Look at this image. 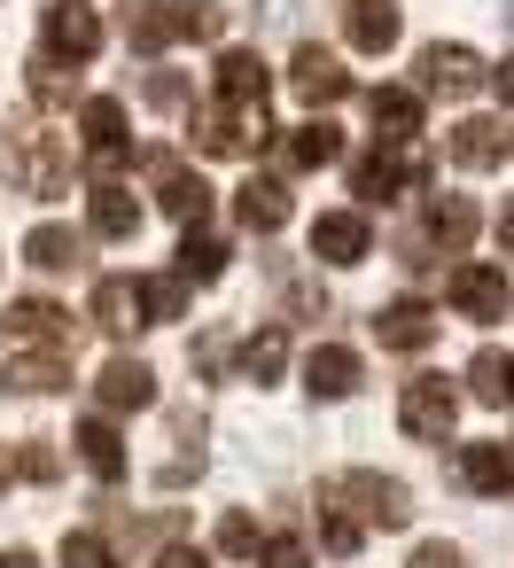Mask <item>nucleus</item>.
<instances>
[{"mask_svg":"<svg viewBox=\"0 0 514 568\" xmlns=\"http://www.w3.org/2000/svg\"><path fill=\"white\" fill-rule=\"evenodd\" d=\"M71 444H79V459H87L102 483H118V475H125V436H118L110 420H79V436H71Z\"/></svg>","mask_w":514,"mask_h":568,"instance_id":"cd10ccee","label":"nucleus"},{"mask_svg":"<svg viewBox=\"0 0 514 568\" xmlns=\"http://www.w3.org/2000/svg\"><path fill=\"white\" fill-rule=\"evenodd\" d=\"M429 242L436 250H467L475 242V203L467 195H436L429 203Z\"/></svg>","mask_w":514,"mask_h":568,"instance_id":"c756f323","label":"nucleus"},{"mask_svg":"<svg viewBox=\"0 0 514 568\" xmlns=\"http://www.w3.org/2000/svg\"><path fill=\"white\" fill-rule=\"evenodd\" d=\"M188 312V281L164 273V281H141V320H180Z\"/></svg>","mask_w":514,"mask_h":568,"instance_id":"c9c22d12","label":"nucleus"},{"mask_svg":"<svg viewBox=\"0 0 514 568\" xmlns=\"http://www.w3.org/2000/svg\"><path fill=\"white\" fill-rule=\"evenodd\" d=\"M397 420H405V436H421V444H444V436H452V420H460V397H452V382H444V374H413V382L397 389Z\"/></svg>","mask_w":514,"mask_h":568,"instance_id":"7ed1b4c3","label":"nucleus"},{"mask_svg":"<svg viewBox=\"0 0 514 568\" xmlns=\"http://www.w3.org/2000/svg\"><path fill=\"white\" fill-rule=\"evenodd\" d=\"M374 343H382V351H429V343H436V304H429V296L382 304V312H374Z\"/></svg>","mask_w":514,"mask_h":568,"instance_id":"f8f14e48","label":"nucleus"},{"mask_svg":"<svg viewBox=\"0 0 514 568\" xmlns=\"http://www.w3.org/2000/svg\"><path fill=\"white\" fill-rule=\"evenodd\" d=\"M320 545L327 552H359L366 545V529H359V514L335 498V490H320Z\"/></svg>","mask_w":514,"mask_h":568,"instance_id":"473e14b6","label":"nucleus"},{"mask_svg":"<svg viewBox=\"0 0 514 568\" xmlns=\"http://www.w3.org/2000/svg\"><path fill=\"white\" fill-rule=\"evenodd\" d=\"M71 382V358L63 351H32V358H9V374H0V389H17V397H56Z\"/></svg>","mask_w":514,"mask_h":568,"instance_id":"393cba45","label":"nucleus"},{"mask_svg":"<svg viewBox=\"0 0 514 568\" xmlns=\"http://www.w3.org/2000/svg\"><path fill=\"white\" fill-rule=\"evenodd\" d=\"M195 141H203V156H258V149L273 141V125H265V110H234V102H219V110L195 118Z\"/></svg>","mask_w":514,"mask_h":568,"instance_id":"39448f33","label":"nucleus"},{"mask_svg":"<svg viewBox=\"0 0 514 568\" xmlns=\"http://www.w3.org/2000/svg\"><path fill=\"white\" fill-rule=\"evenodd\" d=\"M141 102H149V110H188V79H172V71H157V79L141 87Z\"/></svg>","mask_w":514,"mask_h":568,"instance_id":"ea45409f","label":"nucleus"},{"mask_svg":"<svg viewBox=\"0 0 514 568\" xmlns=\"http://www.w3.org/2000/svg\"><path fill=\"white\" fill-rule=\"evenodd\" d=\"M79 133H87V164H94L102 180L133 156V141H125V102H110V94H94V102L79 110Z\"/></svg>","mask_w":514,"mask_h":568,"instance_id":"9b49d317","label":"nucleus"},{"mask_svg":"<svg viewBox=\"0 0 514 568\" xmlns=\"http://www.w3.org/2000/svg\"><path fill=\"white\" fill-rule=\"evenodd\" d=\"M289 87L312 102V110H335V102H351V71H343V55H327V48H296L289 55Z\"/></svg>","mask_w":514,"mask_h":568,"instance_id":"9d476101","label":"nucleus"},{"mask_svg":"<svg viewBox=\"0 0 514 568\" xmlns=\"http://www.w3.org/2000/svg\"><path fill=\"white\" fill-rule=\"evenodd\" d=\"M48 63H94L102 55V17L87 9V0H56V9H48V48H40Z\"/></svg>","mask_w":514,"mask_h":568,"instance_id":"423d86ee","label":"nucleus"},{"mask_svg":"<svg viewBox=\"0 0 514 568\" xmlns=\"http://www.w3.org/2000/svg\"><path fill=\"white\" fill-rule=\"evenodd\" d=\"M366 118H374L382 149H405V141L421 133V94H413V87H374V94H366Z\"/></svg>","mask_w":514,"mask_h":568,"instance_id":"a211bd4d","label":"nucleus"},{"mask_svg":"<svg viewBox=\"0 0 514 568\" xmlns=\"http://www.w3.org/2000/svg\"><path fill=\"white\" fill-rule=\"evenodd\" d=\"M304 389H312V397H327V405H335V397H351V389H359V351L320 343V351L304 358Z\"/></svg>","mask_w":514,"mask_h":568,"instance_id":"b1692460","label":"nucleus"},{"mask_svg":"<svg viewBox=\"0 0 514 568\" xmlns=\"http://www.w3.org/2000/svg\"><path fill=\"white\" fill-rule=\"evenodd\" d=\"M483 87H498V102H514V55H506L498 71H483Z\"/></svg>","mask_w":514,"mask_h":568,"instance_id":"a18cd8bd","label":"nucleus"},{"mask_svg":"<svg viewBox=\"0 0 514 568\" xmlns=\"http://www.w3.org/2000/svg\"><path fill=\"white\" fill-rule=\"evenodd\" d=\"M9 467H17L24 483H56V452H48V444H24V452H17Z\"/></svg>","mask_w":514,"mask_h":568,"instance_id":"a19ab883","label":"nucleus"},{"mask_svg":"<svg viewBox=\"0 0 514 568\" xmlns=\"http://www.w3.org/2000/svg\"><path fill=\"white\" fill-rule=\"evenodd\" d=\"M9 172H17V187H24V195H40V203H56V195L71 187V156H63V141H56V133H40V125H24V133H17Z\"/></svg>","mask_w":514,"mask_h":568,"instance_id":"f03ea898","label":"nucleus"},{"mask_svg":"<svg viewBox=\"0 0 514 568\" xmlns=\"http://www.w3.org/2000/svg\"><path fill=\"white\" fill-rule=\"evenodd\" d=\"M24 265H40V273H79V265H87V234H71V226H32V234H24Z\"/></svg>","mask_w":514,"mask_h":568,"instance_id":"a878e982","label":"nucleus"},{"mask_svg":"<svg viewBox=\"0 0 514 568\" xmlns=\"http://www.w3.org/2000/svg\"><path fill=\"white\" fill-rule=\"evenodd\" d=\"M87 226H94L102 242H133V234H141V203H133V187L102 180V187L87 195Z\"/></svg>","mask_w":514,"mask_h":568,"instance_id":"aec40b11","label":"nucleus"},{"mask_svg":"<svg viewBox=\"0 0 514 568\" xmlns=\"http://www.w3.org/2000/svg\"><path fill=\"white\" fill-rule=\"evenodd\" d=\"M94 397H102V413H149L157 405V374L141 358H110L94 374Z\"/></svg>","mask_w":514,"mask_h":568,"instance_id":"dca6fc26","label":"nucleus"},{"mask_svg":"<svg viewBox=\"0 0 514 568\" xmlns=\"http://www.w3.org/2000/svg\"><path fill=\"white\" fill-rule=\"evenodd\" d=\"M327 490H335V498L359 514V529H405V521H413V490H405L397 475L359 467V475H335Z\"/></svg>","mask_w":514,"mask_h":568,"instance_id":"f257e3e1","label":"nucleus"},{"mask_svg":"<svg viewBox=\"0 0 514 568\" xmlns=\"http://www.w3.org/2000/svg\"><path fill=\"white\" fill-rule=\"evenodd\" d=\"M460 483L475 498H506L514 490V452L506 444H460Z\"/></svg>","mask_w":514,"mask_h":568,"instance_id":"412c9836","label":"nucleus"},{"mask_svg":"<svg viewBox=\"0 0 514 568\" xmlns=\"http://www.w3.org/2000/svg\"><path fill=\"white\" fill-rule=\"evenodd\" d=\"M63 568H118V552H110L94 529H71V537H63Z\"/></svg>","mask_w":514,"mask_h":568,"instance_id":"4c0bfd02","label":"nucleus"},{"mask_svg":"<svg viewBox=\"0 0 514 568\" xmlns=\"http://www.w3.org/2000/svg\"><path fill=\"white\" fill-rule=\"evenodd\" d=\"M498 250L514 257V195H506V211H498Z\"/></svg>","mask_w":514,"mask_h":568,"instance_id":"49530a36","label":"nucleus"},{"mask_svg":"<svg viewBox=\"0 0 514 568\" xmlns=\"http://www.w3.org/2000/svg\"><path fill=\"white\" fill-rule=\"evenodd\" d=\"M157 568H211V552H203V545H164Z\"/></svg>","mask_w":514,"mask_h":568,"instance_id":"37998d69","label":"nucleus"},{"mask_svg":"<svg viewBox=\"0 0 514 568\" xmlns=\"http://www.w3.org/2000/svg\"><path fill=\"white\" fill-rule=\"evenodd\" d=\"M265 94H273V71H265V55H250V48H226V55H219V102H234V110H265Z\"/></svg>","mask_w":514,"mask_h":568,"instance_id":"f3484780","label":"nucleus"},{"mask_svg":"<svg viewBox=\"0 0 514 568\" xmlns=\"http://www.w3.org/2000/svg\"><path fill=\"white\" fill-rule=\"evenodd\" d=\"M343 32L359 55H390L405 40V17H397V0H343Z\"/></svg>","mask_w":514,"mask_h":568,"instance_id":"4468645a","label":"nucleus"},{"mask_svg":"<svg viewBox=\"0 0 514 568\" xmlns=\"http://www.w3.org/2000/svg\"><path fill=\"white\" fill-rule=\"evenodd\" d=\"M125 32H133V48H141V55H164V48L180 40V32H172V0H149V9H133V24H125Z\"/></svg>","mask_w":514,"mask_h":568,"instance_id":"72a5a7b5","label":"nucleus"},{"mask_svg":"<svg viewBox=\"0 0 514 568\" xmlns=\"http://www.w3.org/2000/svg\"><path fill=\"white\" fill-rule=\"evenodd\" d=\"M281 366H289V327L273 320V327H258V335L242 343V374L265 389V382H281Z\"/></svg>","mask_w":514,"mask_h":568,"instance_id":"7c9ffc66","label":"nucleus"},{"mask_svg":"<svg viewBox=\"0 0 514 568\" xmlns=\"http://www.w3.org/2000/svg\"><path fill=\"white\" fill-rule=\"evenodd\" d=\"M258 545H265V529H258V521L234 506V514L219 521V552H234V560H258Z\"/></svg>","mask_w":514,"mask_h":568,"instance_id":"e433bc0d","label":"nucleus"},{"mask_svg":"<svg viewBox=\"0 0 514 568\" xmlns=\"http://www.w3.org/2000/svg\"><path fill=\"white\" fill-rule=\"evenodd\" d=\"M258 560H265V568H312V545H304V537H265Z\"/></svg>","mask_w":514,"mask_h":568,"instance_id":"58836bf2","label":"nucleus"},{"mask_svg":"<svg viewBox=\"0 0 514 568\" xmlns=\"http://www.w3.org/2000/svg\"><path fill=\"white\" fill-rule=\"evenodd\" d=\"M421 87L413 94H444V102H467L475 87H483V55L475 48H460V40H436V48H421Z\"/></svg>","mask_w":514,"mask_h":568,"instance_id":"20e7f679","label":"nucleus"},{"mask_svg":"<svg viewBox=\"0 0 514 568\" xmlns=\"http://www.w3.org/2000/svg\"><path fill=\"white\" fill-rule=\"evenodd\" d=\"M94 327H102V335H133V327H149V320H141V281H125V273L94 281Z\"/></svg>","mask_w":514,"mask_h":568,"instance_id":"5701e85b","label":"nucleus"},{"mask_svg":"<svg viewBox=\"0 0 514 568\" xmlns=\"http://www.w3.org/2000/svg\"><path fill=\"white\" fill-rule=\"evenodd\" d=\"M444 156H452L460 172H491V164L506 156V125H491V118H460V125L444 133Z\"/></svg>","mask_w":514,"mask_h":568,"instance_id":"6ab92c4d","label":"nucleus"},{"mask_svg":"<svg viewBox=\"0 0 514 568\" xmlns=\"http://www.w3.org/2000/svg\"><path fill=\"white\" fill-rule=\"evenodd\" d=\"M226 242L219 234H203V226H188L180 234V281H195V288H211V281H226Z\"/></svg>","mask_w":514,"mask_h":568,"instance_id":"bb28decb","label":"nucleus"},{"mask_svg":"<svg viewBox=\"0 0 514 568\" xmlns=\"http://www.w3.org/2000/svg\"><path fill=\"white\" fill-rule=\"evenodd\" d=\"M149 180H157V203H164L180 226H203V219H211V187H203V172H188L172 149L149 156Z\"/></svg>","mask_w":514,"mask_h":568,"instance_id":"1a4fd4ad","label":"nucleus"},{"mask_svg":"<svg viewBox=\"0 0 514 568\" xmlns=\"http://www.w3.org/2000/svg\"><path fill=\"white\" fill-rule=\"evenodd\" d=\"M421 180H429L421 149H374V156L351 164V195H366V203H390L397 187H421Z\"/></svg>","mask_w":514,"mask_h":568,"instance_id":"0eeeda50","label":"nucleus"},{"mask_svg":"<svg viewBox=\"0 0 514 568\" xmlns=\"http://www.w3.org/2000/svg\"><path fill=\"white\" fill-rule=\"evenodd\" d=\"M452 312L475 320V327L506 320V273H498V265H460V273H452Z\"/></svg>","mask_w":514,"mask_h":568,"instance_id":"ddd939ff","label":"nucleus"},{"mask_svg":"<svg viewBox=\"0 0 514 568\" xmlns=\"http://www.w3.org/2000/svg\"><path fill=\"white\" fill-rule=\"evenodd\" d=\"M366 250H374V234H366L359 211H320V219H312V257H320V265H359Z\"/></svg>","mask_w":514,"mask_h":568,"instance_id":"2eb2a0df","label":"nucleus"},{"mask_svg":"<svg viewBox=\"0 0 514 568\" xmlns=\"http://www.w3.org/2000/svg\"><path fill=\"white\" fill-rule=\"evenodd\" d=\"M335 156H343V133H335L327 118H320V125H296V133H289V172H327Z\"/></svg>","mask_w":514,"mask_h":568,"instance_id":"c85d7f7f","label":"nucleus"},{"mask_svg":"<svg viewBox=\"0 0 514 568\" xmlns=\"http://www.w3.org/2000/svg\"><path fill=\"white\" fill-rule=\"evenodd\" d=\"M405 568H467V560H460L444 537H429V545H413V560H405Z\"/></svg>","mask_w":514,"mask_h":568,"instance_id":"79ce46f5","label":"nucleus"},{"mask_svg":"<svg viewBox=\"0 0 514 568\" xmlns=\"http://www.w3.org/2000/svg\"><path fill=\"white\" fill-rule=\"evenodd\" d=\"M195 366L219 374V366H226V335H203V343H195Z\"/></svg>","mask_w":514,"mask_h":568,"instance_id":"c03bdc74","label":"nucleus"},{"mask_svg":"<svg viewBox=\"0 0 514 568\" xmlns=\"http://www.w3.org/2000/svg\"><path fill=\"white\" fill-rule=\"evenodd\" d=\"M467 389H475L483 405H506V389H514V358H506V351H475V358H467Z\"/></svg>","mask_w":514,"mask_h":568,"instance_id":"2f4dec72","label":"nucleus"},{"mask_svg":"<svg viewBox=\"0 0 514 568\" xmlns=\"http://www.w3.org/2000/svg\"><path fill=\"white\" fill-rule=\"evenodd\" d=\"M289 211H296V203H289V187H281V180H250V187H234V219H242L250 234H281V226H289Z\"/></svg>","mask_w":514,"mask_h":568,"instance_id":"4be33fe9","label":"nucleus"},{"mask_svg":"<svg viewBox=\"0 0 514 568\" xmlns=\"http://www.w3.org/2000/svg\"><path fill=\"white\" fill-rule=\"evenodd\" d=\"M506 405H514V389H506Z\"/></svg>","mask_w":514,"mask_h":568,"instance_id":"09e8293b","label":"nucleus"},{"mask_svg":"<svg viewBox=\"0 0 514 568\" xmlns=\"http://www.w3.org/2000/svg\"><path fill=\"white\" fill-rule=\"evenodd\" d=\"M0 568H40V560H32V552L17 545V552H0Z\"/></svg>","mask_w":514,"mask_h":568,"instance_id":"de8ad7c7","label":"nucleus"},{"mask_svg":"<svg viewBox=\"0 0 514 568\" xmlns=\"http://www.w3.org/2000/svg\"><path fill=\"white\" fill-rule=\"evenodd\" d=\"M0 335H9L17 351H71V312L48 304V296H17L9 320H0Z\"/></svg>","mask_w":514,"mask_h":568,"instance_id":"6e6552de","label":"nucleus"},{"mask_svg":"<svg viewBox=\"0 0 514 568\" xmlns=\"http://www.w3.org/2000/svg\"><path fill=\"white\" fill-rule=\"evenodd\" d=\"M172 32L180 40H219L226 32V9H219V0H172Z\"/></svg>","mask_w":514,"mask_h":568,"instance_id":"f704fd0d","label":"nucleus"}]
</instances>
